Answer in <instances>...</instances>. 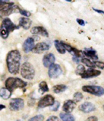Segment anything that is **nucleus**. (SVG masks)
I'll return each mask as SVG.
<instances>
[{
	"instance_id": "nucleus-24",
	"label": "nucleus",
	"mask_w": 104,
	"mask_h": 121,
	"mask_svg": "<svg viewBox=\"0 0 104 121\" xmlns=\"http://www.w3.org/2000/svg\"><path fill=\"white\" fill-rule=\"evenodd\" d=\"M81 62L88 67H89V68H95L96 67L94 62H92L90 59L88 58H82V59H81Z\"/></svg>"
},
{
	"instance_id": "nucleus-6",
	"label": "nucleus",
	"mask_w": 104,
	"mask_h": 121,
	"mask_svg": "<svg viewBox=\"0 0 104 121\" xmlns=\"http://www.w3.org/2000/svg\"><path fill=\"white\" fill-rule=\"evenodd\" d=\"M82 89L84 92L96 96H101L104 95V88L100 86L84 85L82 87Z\"/></svg>"
},
{
	"instance_id": "nucleus-32",
	"label": "nucleus",
	"mask_w": 104,
	"mask_h": 121,
	"mask_svg": "<svg viewBox=\"0 0 104 121\" xmlns=\"http://www.w3.org/2000/svg\"><path fill=\"white\" fill-rule=\"evenodd\" d=\"M76 21H77V23L82 26H85V23H87L86 22H85L84 20H82V19H77Z\"/></svg>"
},
{
	"instance_id": "nucleus-27",
	"label": "nucleus",
	"mask_w": 104,
	"mask_h": 121,
	"mask_svg": "<svg viewBox=\"0 0 104 121\" xmlns=\"http://www.w3.org/2000/svg\"><path fill=\"white\" fill-rule=\"evenodd\" d=\"M44 116L42 115H38L32 117L29 119V121H42L44 120Z\"/></svg>"
},
{
	"instance_id": "nucleus-20",
	"label": "nucleus",
	"mask_w": 104,
	"mask_h": 121,
	"mask_svg": "<svg viewBox=\"0 0 104 121\" xmlns=\"http://www.w3.org/2000/svg\"><path fill=\"white\" fill-rule=\"evenodd\" d=\"M60 117L63 121H74V117L69 113L61 112L60 114Z\"/></svg>"
},
{
	"instance_id": "nucleus-33",
	"label": "nucleus",
	"mask_w": 104,
	"mask_h": 121,
	"mask_svg": "<svg viewBox=\"0 0 104 121\" xmlns=\"http://www.w3.org/2000/svg\"><path fill=\"white\" fill-rule=\"evenodd\" d=\"M85 121H98V119L95 116H92V117H90L87 119Z\"/></svg>"
},
{
	"instance_id": "nucleus-4",
	"label": "nucleus",
	"mask_w": 104,
	"mask_h": 121,
	"mask_svg": "<svg viewBox=\"0 0 104 121\" xmlns=\"http://www.w3.org/2000/svg\"><path fill=\"white\" fill-rule=\"evenodd\" d=\"M27 82L17 77H9L6 80L5 86L11 92L17 88H23L27 86Z\"/></svg>"
},
{
	"instance_id": "nucleus-3",
	"label": "nucleus",
	"mask_w": 104,
	"mask_h": 121,
	"mask_svg": "<svg viewBox=\"0 0 104 121\" xmlns=\"http://www.w3.org/2000/svg\"><path fill=\"white\" fill-rule=\"evenodd\" d=\"M1 17H6L14 12H19V8L9 1H0Z\"/></svg>"
},
{
	"instance_id": "nucleus-15",
	"label": "nucleus",
	"mask_w": 104,
	"mask_h": 121,
	"mask_svg": "<svg viewBox=\"0 0 104 121\" xmlns=\"http://www.w3.org/2000/svg\"><path fill=\"white\" fill-rule=\"evenodd\" d=\"M76 106V104L73 100H67L64 102L63 106V110L66 113H70Z\"/></svg>"
},
{
	"instance_id": "nucleus-22",
	"label": "nucleus",
	"mask_w": 104,
	"mask_h": 121,
	"mask_svg": "<svg viewBox=\"0 0 104 121\" xmlns=\"http://www.w3.org/2000/svg\"><path fill=\"white\" fill-rule=\"evenodd\" d=\"M54 44L57 51L60 53L64 54V53H65V48H64V47H63V45L61 44V43H60V42L58 40H55L54 41Z\"/></svg>"
},
{
	"instance_id": "nucleus-19",
	"label": "nucleus",
	"mask_w": 104,
	"mask_h": 121,
	"mask_svg": "<svg viewBox=\"0 0 104 121\" xmlns=\"http://www.w3.org/2000/svg\"><path fill=\"white\" fill-rule=\"evenodd\" d=\"M12 95V92L9 91L8 89L2 88L1 89V92H0V95L1 97L3 98L4 99H8L11 97Z\"/></svg>"
},
{
	"instance_id": "nucleus-18",
	"label": "nucleus",
	"mask_w": 104,
	"mask_h": 121,
	"mask_svg": "<svg viewBox=\"0 0 104 121\" xmlns=\"http://www.w3.org/2000/svg\"><path fill=\"white\" fill-rule=\"evenodd\" d=\"M32 23V21L29 18L22 17L19 21V26L22 27L24 29L28 30L30 27Z\"/></svg>"
},
{
	"instance_id": "nucleus-13",
	"label": "nucleus",
	"mask_w": 104,
	"mask_h": 121,
	"mask_svg": "<svg viewBox=\"0 0 104 121\" xmlns=\"http://www.w3.org/2000/svg\"><path fill=\"white\" fill-rule=\"evenodd\" d=\"M101 73L100 71L95 69L93 68H89L85 71V73L81 76L82 78H93V77H97L100 75Z\"/></svg>"
},
{
	"instance_id": "nucleus-7",
	"label": "nucleus",
	"mask_w": 104,
	"mask_h": 121,
	"mask_svg": "<svg viewBox=\"0 0 104 121\" xmlns=\"http://www.w3.org/2000/svg\"><path fill=\"white\" fill-rule=\"evenodd\" d=\"M55 98L52 95H47L40 99L38 104V108H44L47 106H51L55 103Z\"/></svg>"
},
{
	"instance_id": "nucleus-14",
	"label": "nucleus",
	"mask_w": 104,
	"mask_h": 121,
	"mask_svg": "<svg viewBox=\"0 0 104 121\" xmlns=\"http://www.w3.org/2000/svg\"><path fill=\"white\" fill-rule=\"evenodd\" d=\"M31 33L34 35H40L46 37H48V33L47 30L42 26H35L31 30Z\"/></svg>"
},
{
	"instance_id": "nucleus-34",
	"label": "nucleus",
	"mask_w": 104,
	"mask_h": 121,
	"mask_svg": "<svg viewBox=\"0 0 104 121\" xmlns=\"http://www.w3.org/2000/svg\"><path fill=\"white\" fill-rule=\"evenodd\" d=\"M72 60L74 61V62H75L76 64H78L80 62V59L78 57H75V56H74V57H72Z\"/></svg>"
},
{
	"instance_id": "nucleus-30",
	"label": "nucleus",
	"mask_w": 104,
	"mask_h": 121,
	"mask_svg": "<svg viewBox=\"0 0 104 121\" xmlns=\"http://www.w3.org/2000/svg\"><path fill=\"white\" fill-rule=\"evenodd\" d=\"M95 64V65L96 67H97L98 68L102 69H103L104 68V63L101 62V61H95L94 62Z\"/></svg>"
},
{
	"instance_id": "nucleus-5",
	"label": "nucleus",
	"mask_w": 104,
	"mask_h": 121,
	"mask_svg": "<svg viewBox=\"0 0 104 121\" xmlns=\"http://www.w3.org/2000/svg\"><path fill=\"white\" fill-rule=\"evenodd\" d=\"M21 74L25 79L30 80L33 79L35 74L33 65L29 63H24L21 67Z\"/></svg>"
},
{
	"instance_id": "nucleus-1",
	"label": "nucleus",
	"mask_w": 104,
	"mask_h": 121,
	"mask_svg": "<svg viewBox=\"0 0 104 121\" xmlns=\"http://www.w3.org/2000/svg\"><path fill=\"white\" fill-rule=\"evenodd\" d=\"M21 55L18 50H12L8 53L6 64L8 71L11 74H16L19 72L21 65Z\"/></svg>"
},
{
	"instance_id": "nucleus-26",
	"label": "nucleus",
	"mask_w": 104,
	"mask_h": 121,
	"mask_svg": "<svg viewBox=\"0 0 104 121\" xmlns=\"http://www.w3.org/2000/svg\"><path fill=\"white\" fill-rule=\"evenodd\" d=\"M83 98V95L81 92H76L74 94V99L75 102H78L82 100Z\"/></svg>"
},
{
	"instance_id": "nucleus-16",
	"label": "nucleus",
	"mask_w": 104,
	"mask_h": 121,
	"mask_svg": "<svg viewBox=\"0 0 104 121\" xmlns=\"http://www.w3.org/2000/svg\"><path fill=\"white\" fill-rule=\"evenodd\" d=\"M79 109L84 113H89L95 110V106L89 102H85L79 106Z\"/></svg>"
},
{
	"instance_id": "nucleus-9",
	"label": "nucleus",
	"mask_w": 104,
	"mask_h": 121,
	"mask_svg": "<svg viewBox=\"0 0 104 121\" xmlns=\"http://www.w3.org/2000/svg\"><path fill=\"white\" fill-rule=\"evenodd\" d=\"M62 73V69L59 65L54 64L49 68L48 76L51 78H56Z\"/></svg>"
},
{
	"instance_id": "nucleus-38",
	"label": "nucleus",
	"mask_w": 104,
	"mask_h": 121,
	"mask_svg": "<svg viewBox=\"0 0 104 121\" xmlns=\"http://www.w3.org/2000/svg\"><path fill=\"white\" fill-rule=\"evenodd\" d=\"M19 121V120H18V121Z\"/></svg>"
},
{
	"instance_id": "nucleus-23",
	"label": "nucleus",
	"mask_w": 104,
	"mask_h": 121,
	"mask_svg": "<svg viewBox=\"0 0 104 121\" xmlns=\"http://www.w3.org/2000/svg\"><path fill=\"white\" fill-rule=\"evenodd\" d=\"M39 92L40 93V94H42V95H43L44 93L48 92L49 91V88L48 87L46 81H42V82L39 84Z\"/></svg>"
},
{
	"instance_id": "nucleus-29",
	"label": "nucleus",
	"mask_w": 104,
	"mask_h": 121,
	"mask_svg": "<svg viewBox=\"0 0 104 121\" xmlns=\"http://www.w3.org/2000/svg\"><path fill=\"white\" fill-rule=\"evenodd\" d=\"M19 12L21 15H24V16L26 17H29L31 15V13L29 12H28L27 10H25L21 9L19 8Z\"/></svg>"
},
{
	"instance_id": "nucleus-37",
	"label": "nucleus",
	"mask_w": 104,
	"mask_h": 121,
	"mask_svg": "<svg viewBox=\"0 0 104 121\" xmlns=\"http://www.w3.org/2000/svg\"><path fill=\"white\" fill-rule=\"evenodd\" d=\"M103 109H104V105L103 106Z\"/></svg>"
},
{
	"instance_id": "nucleus-21",
	"label": "nucleus",
	"mask_w": 104,
	"mask_h": 121,
	"mask_svg": "<svg viewBox=\"0 0 104 121\" xmlns=\"http://www.w3.org/2000/svg\"><path fill=\"white\" fill-rule=\"evenodd\" d=\"M67 89V86L65 85H57L54 86L52 88V91L55 93H60L64 92Z\"/></svg>"
},
{
	"instance_id": "nucleus-28",
	"label": "nucleus",
	"mask_w": 104,
	"mask_h": 121,
	"mask_svg": "<svg viewBox=\"0 0 104 121\" xmlns=\"http://www.w3.org/2000/svg\"><path fill=\"white\" fill-rule=\"evenodd\" d=\"M60 105V104L58 101H55L54 105L52 106H51L50 110L53 111V112H57L59 108Z\"/></svg>"
},
{
	"instance_id": "nucleus-25",
	"label": "nucleus",
	"mask_w": 104,
	"mask_h": 121,
	"mask_svg": "<svg viewBox=\"0 0 104 121\" xmlns=\"http://www.w3.org/2000/svg\"><path fill=\"white\" fill-rule=\"evenodd\" d=\"M85 72V67L82 64H78L77 65L75 73L77 75L82 76Z\"/></svg>"
},
{
	"instance_id": "nucleus-10",
	"label": "nucleus",
	"mask_w": 104,
	"mask_h": 121,
	"mask_svg": "<svg viewBox=\"0 0 104 121\" xmlns=\"http://www.w3.org/2000/svg\"><path fill=\"white\" fill-rule=\"evenodd\" d=\"M35 41L33 37H29L25 40L23 44V50L25 53L30 52L32 51L35 45L34 42Z\"/></svg>"
},
{
	"instance_id": "nucleus-31",
	"label": "nucleus",
	"mask_w": 104,
	"mask_h": 121,
	"mask_svg": "<svg viewBox=\"0 0 104 121\" xmlns=\"http://www.w3.org/2000/svg\"><path fill=\"white\" fill-rule=\"evenodd\" d=\"M46 121H60L59 119V118H57V117L51 116L48 118Z\"/></svg>"
},
{
	"instance_id": "nucleus-11",
	"label": "nucleus",
	"mask_w": 104,
	"mask_h": 121,
	"mask_svg": "<svg viewBox=\"0 0 104 121\" xmlns=\"http://www.w3.org/2000/svg\"><path fill=\"white\" fill-rule=\"evenodd\" d=\"M55 61V57L52 53H48L44 55L42 60L43 65L46 68L48 67L50 68L51 66L54 64Z\"/></svg>"
},
{
	"instance_id": "nucleus-36",
	"label": "nucleus",
	"mask_w": 104,
	"mask_h": 121,
	"mask_svg": "<svg viewBox=\"0 0 104 121\" xmlns=\"http://www.w3.org/2000/svg\"><path fill=\"white\" fill-rule=\"evenodd\" d=\"M6 108V106H5V105H2V104H1V105H0V110H2L3 109H5V108Z\"/></svg>"
},
{
	"instance_id": "nucleus-8",
	"label": "nucleus",
	"mask_w": 104,
	"mask_h": 121,
	"mask_svg": "<svg viewBox=\"0 0 104 121\" xmlns=\"http://www.w3.org/2000/svg\"><path fill=\"white\" fill-rule=\"evenodd\" d=\"M25 102L23 99L20 98H13L10 101L9 109L12 111L20 110L24 107Z\"/></svg>"
},
{
	"instance_id": "nucleus-17",
	"label": "nucleus",
	"mask_w": 104,
	"mask_h": 121,
	"mask_svg": "<svg viewBox=\"0 0 104 121\" xmlns=\"http://www.w3.org/2000/svg\"><path fill=\"white\" fill-rule=\"evenodd\" d=\"M83 53L84 55L87 56L89 58L92 60H97L98 59V56L97 55V51L91 48H85L84 50Z\"/></svg>"
},
{
	"instance_id": "nucleus-35",
	"label": "nucleus",
	"mask_w": 104,
	"mask_h": 121,
	"mask_svg": "<svg viewBox=\"0 0 104 121\" xmlns=\"http://www.w3.org/2000/svg\"><path fill=\"white\" fill-rule=\"evenodd\" d=\"M93 10L94 11H95V12H96L97 13H98L102 14L104 15V12L103 10H101L96 9H95V8H93Z\"/></svg>"
},
{
	"instance_id": "nucleus-2",
	"label": "nucleus",
	"mask_w": 104,
	"mask_h": 121,
	"mask_svg": "<svg viewBox=\"0 0 104 121\" xmlns=\"http://www.w3.org/2000/svg\"><path fill=\"white\" fill-rule=\"evenodd\" d=\"M20 26L15 25L9 18H5L1 25V36L3 39L8 38L10 33L19 29Z\"/></svg>"
},
{
	"instance_id": "nucleus-12",
	"label": "nucleus",
	"mask_w": 104,
	"mask_h": 121,
	"mask_svg": "<svg viewBox=\"0 0 104 121\" xmlns=\"http://www.w3.org/2000/svg\"><path fill=\"white\" fill-rule=\"evenodd\" d=\"M49 48H50L49 44L45 42H40V43H37L35 46L32 51L35 53H41L44 51L48 50Z\"/></svg>"
}]
</instances>
